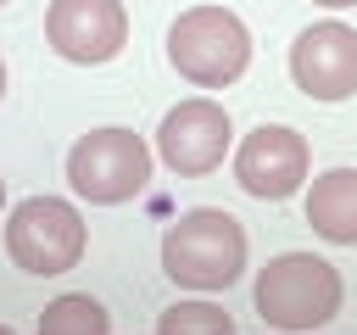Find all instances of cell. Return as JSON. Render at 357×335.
Returning a JSON list of instances; mask_svg holds the SVG:
<instances>
[{
  "mask_svg": "<svg viewBox=\"0 0 357 335\" xmlns=\"http://www.w3.org/2000/svg\"><path fill=\"white\" fill-rule=\"evenodd\" d=\"M167 61L195 89H229L251 61V34L229 6H190L167 28Z\"/></svg>",
  "mask_w": 357,
  "mask_h": 335,
  "instance_id": "obj_3",
  "label": "cell"
},
{
  "mask_svg": "<svg viewBox=\"0 0 357 335\" xmlns=\"http://www.w3.org/2000/svg\"><path fill=\"white\" fill-rule=\"evenodd\" d=\"M340 296H346V285H340L335 262H324L312 251H279L257 274V313H262V324H273L284 335L324 329L340 313Z\"/></svg>",
  "mask_w": 357,
  "mask_h": 335,
  "instance_id": "obj_2",
  "label": "cell"
},
{
  "mask_svg": "<svg viewBox=\"0 0 357 335\" xmlns=\"http://www.w3.org/2000/svg\"><path fill=\"white\" fill-rule=\"evenodd\" d=\"M290 78L312 100H346L357 95V28L346 22H312L290 45Z\"/></svg>",
  "mask_w": 357,
  "mask_h": 335,
  "instance_id": "obj_9",
  "label": "cell"
},
{
  "mask_svg": "<svg viewBox=\"0 0 357 335\" xmlns=\"http://www.w3.org/2000/svg\"><path fill=\"white\" fill-rule=\"evenodd\" d=\"M312 6H329V11H346V6H357V0H312Z\"/></svg>",
  "mask_w": 357,
  "mask_h": 335,
  "instance_id": "obj_13",
  "label": "cell"
},
{
  "mask_svg": "<svg viewBox=\"0 0 357 335\" xmlns=\"http://www.w3.org/2000/svg\"><path fill=\"white\" fill-rule=\"evenodd\" d=\"M156 335H234V318L212 302H173L156 318Z\"/></svg>",
  "mask_w": 357,
  "mask_h": 335,
  "instance_id": "obj_12",
  "label": "cell"
},
{
  "mask_svg": "<svg viewBox=\"0 0 357 335\" xmlns=\"http://www.w3.org/2000/svg\"><path fill=\"white\" fill-rule=\"evenodd\" d=\"M162 274L190 290H229L245 274V229L223 207H195L162 234Z\"/></svg>",
  "mask_w": 357,
  "mask_h": 335,
  "instance_id": "obj_1",
  "label": "cell"
},
{
  "mask_svg": "<svg viewBox=\"0 0 357 335\" xmlns=\"http://www.w3.org/2000/svg\"><path fill=\"white\" fill-rule=\"evenodd\" d=\"M229 112L218 106V100H206V95H190V100H178L167 117H162V128H156V156L178 173V179H201V173H212L218 162H223V151H229Z\"/></svg>",
  "mask_w": 357,
  "mask_h": 335,
  "instance_id": "obj_8",
  "label": "cell"
},
{
  "mask_svg": "<svg viewBox=\"0 0 357 335\" xmlns=\"http://www.w3.org/2000/svg\"><path fill=\"white\" fill-rule=\"evenodd\" d=\"M0 207H6V179H0Z\"/></svg>",
  "mask_w": 357,
  "mask_h": 335,
  "instance_id": "obj_16",
  "label": "cell"
},
{
  "mask_svg": "<svg viewBox=\"0 0 357 335\" xmlns=\"http://www.w3.org/2000/svg\"><path fill=\"white\" fill-rule=\"evenodd\" d=\"M39 335H112V318L89 290H67L39 313Z\"/></svg>",
  "mask_w": 357,
  "mask_h": 335,
  "instance_id": "obj_11",
  "label": "cell"
},
{
  "mask_svg": "<svg viewBox=\"0 0 357 335\" xmlns=\"http://www.w3.org/2000/svg\"><path fill=\"white\" fill-rule=\"evenodd\" d=\"M307 223L329 246H357V168H329L307 190Z\"/></svg>",
  "mask_w": 357,
  "mask_h": 335,
  "instance_id": "obj_10",
  "label": "cell"
},
{
  "mask_svg": "<svg viewBox=\"0 0 357 335\" xmlns=\"http://www.w3.org/2000/svg\"><path fill=\"white\" fill-rule=\"evenodd\" d=\"M0 335H17V329H11V324H0Z\"/></svg>",
  "mask_w": 357,
  "mask_h": 335,
  "instance_id": "obj_15",
  "label": "cell"
},
{
  "mask_svg": "<svg viewBox=\"0 0 357 335\" xmlns=\"http://www.w3.org/2000/svg\"><path fill=\"white\" fill-rule=\"evenodd\" d=\"M6 251L22 274H67L84 257V218L61 195H28L6 218Z\"/></svg>",
  "mask_w": 357,
  "mask_h": 335,
  "instance_id": "obj_5",
  "label": "cell"
},
{
  "mask_svg": "<svg viewBox=\"0 0 357 335\" xmlns=\"http://www.w3.org/2000/svg\"><path fill=\"white\" fill-rule=\"evenodd\" d=\"M307 173H312V151H307V140H301L296 128H284V123L251 128V134L240 140V151H234V184H240L245 195H257V201H284V195H296V190L307 184Z\"/></svg>",
  "mask_w": 357,
  "mask_h": 335,
  "instance_id": "obj_6",
  "label": "cell"
},
{
  "mask_svg": "<svg viewBox=\"0 0 357 335\" xmlns=\"http://www.w3.org/2000/svg\"><path fill=\"white\" fill-rule=\"evenodd\" d=\"M0 6H6V0H0Z\"/></svg>",
  "mask_w": 357,
  "mask_h": 335,
  "instance_id": "obj_17",
  "label": "cell"
},
{
  "mask_svg": "<svg viewBox=\"0 0 357 335\" xmlns=\"http://www.w3.org/2000/svg\"><path fill=\"white\" fill-rule=\"evenodd\" d=\"M45 39L61 61L100 67L128 45V11H123V0H50Z\"/></svg>",
  "mask_w": 357,
  "mask_h": 335,
  "instance_id": "obj_7",
  "label": "cell"
},
{
  "mask_svg": "<svg viewBox=\"0 0 357 335\" xmlns=\"http://www.w3.org/2000/svg\"><path fill=\"white\" fill-rule=\"evenodd\" d=\"M67 184L95 207L134 201L151 184V145L134 128H89L67 151Z\"/></svg>",
  "mask_w": 357,
  "mask_h": 335,
  "instance_id": "obj_4",
  "label": "cell"
},
{
  "mask_svg": "<svg viewBox=\"0 0 357 335\" xmlns=\"http://www.w3.org/2000/svg\"><path fill=\"white\" fill-rule=\"evenodd\" d=\"M0 95H6V61H0Z\"/></svg>",
  "mask_w": 357,
  "mask_h": 335,
  "instance_id": "obj_14",
  "label": "cell"
}]
</instances>
